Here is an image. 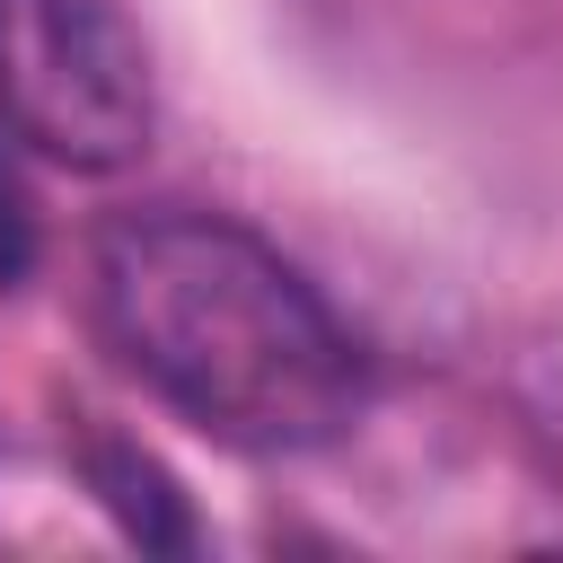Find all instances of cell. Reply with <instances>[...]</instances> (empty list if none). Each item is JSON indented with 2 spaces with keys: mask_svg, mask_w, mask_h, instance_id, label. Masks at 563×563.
I'll use <instances>...</instances> for the list:
<instances>
[{
  "mask_svg": "<svg viewBox=\"0 0 563 563\" xmlns=\"http://www.w3.org/2000/svg\"><path fill=\"white\" fill-rule=\"evenodd\" d=\"M88 317L158 405L229 449H325L361 413L352 334L238 220H114L88 255Z\"/></svg>",
  "mask_w": 563,
  "mask_h": 563,
  "instance_id": "6da1fadb",
  "label": "cell"
},
{
  "mask_svg": "<svg viewBox=\"0 0 563 563\" xmlns=\"http://www.w3.org/2000/svg\"><path fill=\"white\" fill-rule=\"evenodd\" d=\"M0 123L62 167L141 158L150 53L123 0H0Z\"/></svg>",
  "mask_w": 563,
  "mask_h": 563,
  "instance_id": "7a4b0ae2",
  "label": "cell"
},
{
  "mask_svg": "<svg viewBox=\"0 0 563 563\" xmlns=\"http://www.w3.org/2000/svg\"><path fill=\"white\" fill-rule=\"evenodd\" d=\"M88 475H97V501L141 537V545H194V519H185V501H176V484L141 457V449H114V440H97L88 449Z\"/></svg>",
  "mask_w": 563,
  "mask_h": 563,
  "instance_id": "3957f363",
  "label": "cell"
},
{
  "mask_svg": "<svg viewBox=\"0 0 563 563\" xmlns=\"http://www.w3.org/2000/svg\"><path fill=\"white\" fill-rule=\"evenodd\" d=\"M26 264H35V194H26V176L0 141V290L26 282Z\"/></svg>",
  "mask_w": 563,
  "mask_h": 563,
  "instance_id": "277c9868",
  "label": "cell"
}]
</instances>
